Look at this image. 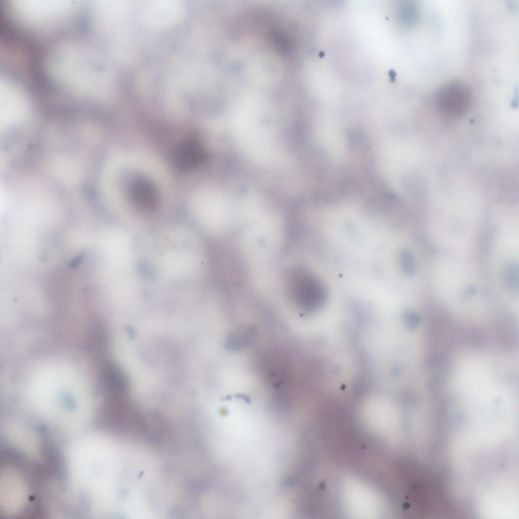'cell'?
I'll list each match as a JSON object with an SVG mask.
<instances>
[{"instance_id": "1", "label": "cell", "mask_w": 519, "mask_h": 519, "mask_svg": "<svg viewBox=\"0 0 519 519\" xmlns=\"http://www.w3.org/2000/svg\"><path fill=\"white\" fill-rule=\"evenodd\" d=\"M287 288L292 301L303 311L315 309L326 299V290L321 281L311 273L303 270L290 274Z\"/></svg>"}, {"instance_id": "2", "label": "cell", "mask_w": 519, "mask_h": 519, "mask_svg": "<svg viewBox=\"0 0 519 519\" xmlns=\"http://www.w3.org/2000/svg\"><path fill=\"white\" fill-rule=\"evenodd\" d=\"M8 469L4 472V507L5 512L9 506L12 498L13 503L8 514H17L25 506L27 499L26 486L23 479L15 472Z\"/></svg>"}, {"instance_id": "3", "label": "cell", "mask_w": 519, "mask_h": 519, "mask_svg": "<svg viewBox=\"0 0 519 519\" xmlns=\"http://www.w3.org/2000/svg\"><path fill=\"white\" fill-rule=\"evenodd\" d=\"M204 151L200 143L194 139H188L178 145L172 155L173 163L182 170L196 168L204 160Z\"/></svg>"}, {"instance_id": "4", "label": "cell", "mask_w": 519, "mask_h": 519, "mask_svg": "<svg viewBox=\"0 0 519 519\" xmlns=\"http://www.w3.org/2000/svg\"><path fill=\"white\" fill-rule=\"evenodd\" d=\"M133 202L145 211H153L159 204V196L156 188L151 180L140 177L133 182L130 189Z\"/></svg>"}, {"instance_id": "5", "label": "cell", "mask_w": 519, "mask_h": 519, "mask_svg": "<svg viewBox=\"0 0 519 519\" xmlns=\"http://www.w3.org/2000/svg\"><path fill=\"white\" fill-rule=\"evenodd\" d=\"M471 100L468 95L461 94H443L437 100L439 112L444 116L458 118L465 115L469 110Z\"/></svg>"}, {"instance_id": "6", "label": "cell", "mask_w": 519, "mask_h": 519, "mask_svg": "<svg viewBox=\"0 0 519 519\" xmlns=\"http://www.w3.org/2000/svg\"><path fill=\"white\" fill-rule=\"evenodd\" d=\"M66 103H67V102H66ZM69 104H70V103H69ZM72 105H73V104H72ZM76 106L81 107V106H77V105H76Z\"/></svg>"}]
</instances>
